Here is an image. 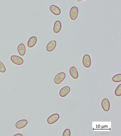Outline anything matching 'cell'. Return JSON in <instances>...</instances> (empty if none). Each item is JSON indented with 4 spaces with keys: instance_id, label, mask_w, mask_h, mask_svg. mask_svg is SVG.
<instances>
[{
    "instance_id": "cell-9",
    "label": "cell",
    "mask_w": 121,
    "mask_h": 136,
    "mask_svg": "<svg viewBox=\"0 0 121 136\" xmlns=\"http://www.w3.org/2000/svg\"><path fill=\"white\" fill-rule=\"evenodd\" d=\"M50 9L51 12L55 15H59L61 13L60 9L57 6L52 5L50 6Z\"/></svg>"
},
{
    "instance_id": "cell-10",
    "label": "cell",
    "mask_w": 121,
    "mask_h": 136,
    "mask_svg": "<svg viewBox=\"0 0 121 136\" xmlns=\"http://www.w3.org/2000/svg\"><path fill=\"white\" fill-rule=\"evenodd\" d=\"M56 42L55 40L50 42L47 46V50L49 52L52 51L56 48Z\"/></svg>"
},
{
    "instance_id": "cell-16",
    "label": "cell",
    "mask_w": 121,
    "mask_h": 136,
    "mask_svg": "<svg viewBox=\"0 0 121 136\" xmlns=\"http://www.w3.org/2000/svg\"><path fill=\"white\" fill-rule=\"evenodd\" d=\"M115 94L117 96H120L121 95V84L119 85L116 89Z\"/></svg>"
},
{
    "instance_id": "cell-8",
    "label": "cell",
    "mask_w": 121,
    "mask_h": 136,
    "mask_svg": "<svg viewBox=\"0 0 121 136\" xmlns=\"http://www.w3.org/2000/svg\"><path fill=\"white\" fill-rule=\"evenodd\" d=\"M70 90V88L69 86H66L63 87L60 91V95L61 97H64L66 96L69 93Z\"/></svg>"
},
{
    "instance_id": "cell-6",
    "label": "cell",
    "mask_w": 121,
    "mask_h": 136,
    "mask_svg": "<svg viewBox=\"0 0 121 136\" xmlns=\"http://www.w3.org/2000/svg\"><path fill=\"white\" fill-rule=\"evenodd\" d=\"M101 105L104 111L107 112L109 111L110 108V103L109 100L107 99H104L102 100Z\"/></svg>"
},
{
    "instance_id": "cell-5",
    "label": "cell",
    "mask_w": 121,
    "mask_h": 136,
    "mask_svg": "<svg viewBox=\"0 0 121 136\" xmlns=\"http://www.w3.org/2000/svg\"><path fill=\"white\" fill-rule=\"evenodd\" d=\"M83 63L84 65L86 67H89L91 65V59L88 55H85L83 59Z\"/></svg>"
},
{
    "instance_id": "cell-4",
    "label": "cell",
    "mask_w": 121,
    "mask_h": 136,
    "mask_svg": "<svg viewBox=\"0 0 121 136\" xmlns=\"http://www.w3.org/2000/svg\"><path fill=\"white\" fill-rule=\"evenodd\" d=\"M59 115L58 114H54L52 115L48 118V123L50 124H54L59 119Z\"/></svg>"
},
{
    "instance_id": "cell-7",
    "label": "cell",
    "mask_w": 121,
    "mask_h": 136,
    "mask_svg": "<svg viewBox=\"0 0 121 136\" xmlns=\"http://www.w3.org/2000/svg\"><path fill=\"white\" fill-rule=\"evenodd\" d=\"M28 121L26 120H21L16 123V127L18 129H22L25 127L28 124Z\"/></svg>"
},
{
    "instance_id": "cell-11",
    "label": "cell",
    "mask_w": 121,
    "mask_h": 136,
    "mask_svg": "<svg viewBox=\"0 0 121 136\" xmlns=\"http://www.w3.org/2000/svg\"><path fill=\"white\" fill-rule=\"evenodd\" d=\"M69 72L73 78L76 79L78 78V73L76 68L75 67H71L69 70Z\"/></svg>"
},
{
    "instance_id": "cell-3",
    "label": "cell",
    "mask_w": 121,
    "mask_h": 136,
    "mask_svg": "<svg viewBox=\"0 0 121 136\" xmlns=\"http://www.w3.org/2000/svg\"><path fill=\"white\" fill-rule=\"evenodd\" d=\"M11 60L14 63L20 65L23 63L24 61L23 59L18 56H13L11 57Z\"/></svg>"
},
{
    "instance_id": "cell-19",
    "label": "cell",
    "mask_w": 121,
    "mask_h": 136,
    "mask_svg": "<svg viewBox=\"0 0 121 136\" xmlns=\"http://www.w3.org/2000/svg\"><path fill=\"white\" fill-rule=\"evenodd\" d=\"M14 136H22V135L20 134H16Z\"/></svg>"
},
{
    "instance_id": "cell-1",
    "label": "cell",
    "mask_w": 121,
    "mask_h": 136,
    "mask_svg": "<svg viewBox=\"0 0 121 136\" xmlns=\"http://www.w3.org/2000/svg\"><path fill=\"white\" fill-rule=\"evenodd\" d=\"M66 75L65 73L61 72L56 76L54 78V82L56 84L61 83L65 79Z\"/></svg>"
},
{
    "instance_id": "cell-18",
    "label": "cell",
    "mask_w": 121,
    "mask_h": 136,
    "mask_svg": "<svg viewBox=\"0 0 121 136\" xmlns=\"http://www.w3.org/2000/svg\"><path fill=\"white\" fill-rule=\"evenodd\" d=\"M71 135V131L70 129H67L64 131L63 133V136H70Z\"/></svg>"
},
{
    "instance_id": "cell-15",
    "label": "cell",
    "mask_w": 121,
    "mask_h": 136,
    "mask_svg": "<svg viewBox=\"0 0 121 136\" xmlns=\"http://www.w3.org/2000/svg\"><path fill=\"white\" fill-rule=\"evenodd\" d=\"M112 80L114 82H118L121 81V74H117L113 77Z\"/></svg>"
},
{
    "instance_id": "cell-17",
    "label": "cell",
    "mask_w": 121,
    "mask_h": 136,
    "mask_svg": "<svg viewBox=\"0 0 121 136\" xmlns=\"http://www.w3.org/2000/svg\"><path fill=\"white\" fill-rule=\"evenodd\" d=\"M6 69L4 65L0 61V72L4 73L6 72Z\"/></svg>"
},
{
    "instance_id": "cell-2",
    "label": "cell",
    "mask_w": 121,
    "mask_h": 136,
    "mask_svg": "<svg viewBox=\"0 0 121 136\" xmlns=\"http://www.w3.org/2000/svg\"><path fill=\"white\" fill-rule=\"evenodd\" d=\"M78 9L76 6L72 8L70 12V16L71 19L74 20L77 18L78 14Z\"/></svg>"
},
{
    "instance_id": "cell-12",
    "label": "cell",
    "mask_w": 121,
    "mask_h": 136,
    "mask_svg": "<svg viewBox=\"0 0 121 136\" xmlns=\"http://www.w3.org/2000/svg\"><path fill=\"white\" fill-rule=\"evenodd\" d=\"M62 28V25L60 21H57L55 23L54 27V31L55 33H59Z\"/></svg>"
},
{
    "instance_id": "cell-13",
    "label": "cell",
    "mask_w": 121,
    "mask_h": 136,
    "mask_svg": "<svg viewBox=\"0 0 121 136\" xmlns=\"http://www.w3.org/2000/svg\"><path fill=\"white\" fill-rule=\"evenodd\" d=\"M37 41L36 37L33 36L30 38L28 43V46L29 48L33 47L36 44Z\"/></svg>"
},
{
    "instance_id": "cell-14",
    "label": "cell",
    "mask_w": 121,
    "mask_h": 136,
    "mask_svg": "<svg viewBox=\"0 0 121 136\" xmlns=\"http://www.w3.org/2000/svg\"><path fill=\"white\" fill-rule=\"evenodd\" d=\"M18 50L19 54L21 56H23L25 55L26 51V49L25 45L23 44L19 45L18 47Z\"/></svg>"
}]
</instances>
